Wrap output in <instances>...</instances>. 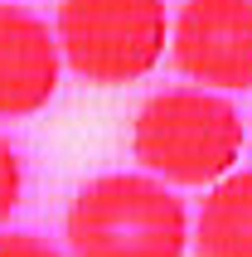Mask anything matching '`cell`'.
Returning <instances> with one entry per match:
<instances>
[{
    "label": "cell",
    "instance_id": "7",
    "mask_svg": "<svg viewBox=\"0 0 252 257\" xmlns=\"http://www.w3.org/2000/svg\"><path fill=\"white\" fill-rule=\"evenodd\" d=\"M25 199V160L5 136H0V223H10V214Z\"/></svg>",
    "mask_w": 252,
    "mask_h": 257
},
{
    "label": "cell",
    "instance_id": "2",
    "mask_svg": "<svg viewBox=\"0 0 252 257\" xmlns=\"http://www.w3.org/2000/svg\"><path fill=\"white\" fill-rule=\"evenodd\" d=\"M242 116L218 87H165L131 121V156L170 185H218L242 160Z\"/></svg>",
    "mask_w": 252,
    "mask_h": 257
},
{
    "label": "cell",
    "instance_id": "6",
    "mask_svg": "<svg viewBox=\"0 0 252 257\" xmlns=\"http://www.w3.org/2000/svg\"><path fill=\"white\" fill-rule=\"evenodd\" d=\"M199 257H252V170H228L209 185L194 223Z\"/></svg>",
    "mask_w": 252,
    "mask_h": 257
},
{
    "label": "cell",
    "instance_id": "3",
    "mask_svg": "<svg viewBox=\"0 0 252 257\" xmlns=\"http://www.w3.org/2000/svg\"><path fill=\"white\" fill-rule=\"evenodd\" d=\"M165 0H58L54 34L63 63L97 87L136 83L165 58L170 44Z\"/></svg>",
    "mask_w": 252,
    "mask_h": 257
},
{
    "label": "cell",
    "instance_id": "5",
    "mask_svg": "<svg viewBox=\"0 0 252 257\" xmlns=\"http://www.w3.org/2000/svg\"><path fill=\"white\" fill-rule=\"evenodd\" d=\"M63 44L34 10L0 0V121L44 112L58 92Z\"/></svg>",
    "mask_w": 252,
    "mask_h": 257
},
{
    "label": "cell",
    "instance_id": "1",
    "mask_svg": "<svg viewBox=\"0 0 252 257\" xmlns=\"http://www.w3.org/2000/svg\"><path fill=\"white\" fill-rule=\"evenodd\" d=\"M73 257H184L189 214L160 175H97L63 214Z\"/></svg>",
    "mask_w": 252,
    "mask_h": 257
},
{
    "label": "cell",
    "instance_id": "4",
    "mask_svg": "<svg viewBox=\"0 0 252 257\" xmlns=\"http://www.w3.org/2000/svg\"><path fill=\"white\" fill-rule=\"evenodd\" d=\"M170 58L189 83L252 87V0H184L170 25Z\"/></svg>",
    "mask_w": 252,
    "mask_h": 257
},
{
    "label": "cell",
    "instance_id": "8",
    "mask_svg": "<svg viewBox=\"0 0 252 257\" xmlns=\"http://www.w3.org/2000/svg\"><path fill=\"white\" fill-rule=\"evenodd\" d=\"M0 257H63L34 233H0Z\"/></svg>",
    "mask_w": 252,
    "mask_h": 257
}]
</instances>
